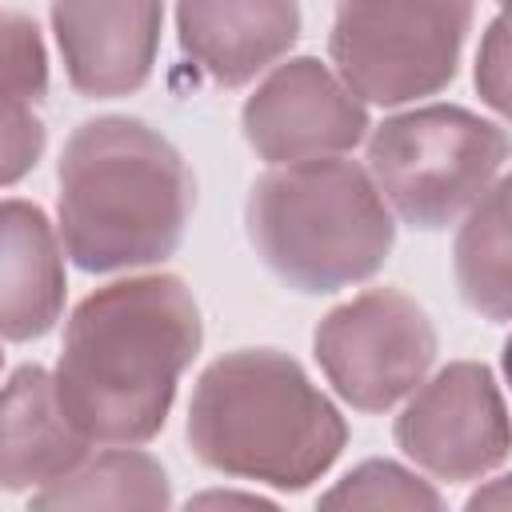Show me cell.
<instances>
[{"mask_svg": "<svg viewBox=\"0 0 512 512\" xmlns=\"http://www.w3.org/2000/svg\"><path fill=\"white\" fill-rule=\"evenodd\" d=\"M320 504L324 508H440V492L392 460H368L352 468L332 492H324Z\"/></svg>", "mask_w": 512, "mask_h": 512, "instance_id": "cell-17", "label": "cell"}, {"mask_svg": "<svg viewBox=\"0 0 512 512\" xmlns=\"http://www.w3.org/2000/svg\"><path fill=\"white\" fill-rule=\"evenodd\" d=\"M396 444L448 484L492 472L512 448V424L488 368L460 360L420 384L396 416Z\"/></svg>", "mask_w": 512, "mask_h": 512, "instance_id": "cell-8", "label": "cell"}, {"mask_svg": "<svg viewBox=\"0 0 512 512\" xmlns=\"http://www.w3.org/2000/svg\"><path fill=\"white\" fill-rule=\"evenodd\" d=\"M0 328L8 340L44 336L64 304L60 244L36 204L4 200L0 208Z\"/></svg>", "mask_w": 512, "mask_h": 512, "instance_id": "cell-13", "label": "cell"}, {"mask_svg": "<svg viewBox=\"0 0 512 512\" xmlns=\"http://www.w3.org/2000/svg\"><path fill=\"white\" fill-rule=\"evenodd\" d=\"M196 348L200 308L184 280H116L72 312L56 392L88 440L132 448L164 428Z\"/></svg>", "mask_w": 512, "mask_h": 512, "instance_id": "cell-1", "label": "cell"}, {"mask_svg": "<svg viewBox=\"0 0 512 512\" xmlns=\"http://www.w3.org/2000/svg\"><path fill=\"white\" fill-rule=\"evenodd\" d=\"M164 504H168L164 468L132 448L104 452L32 496V508H164Z\"/></svg>", "mask_w": 512, "mask_h": 512, "instance_id": "cell-16", "label": "cell"}, {"mask_svg": "<svg viewBox=\"0 0 512 512\" xmlns=\"http://www.w3.org/2000/svg\"><path fill=\"white\" fill-rule=\"evenodd\" d=\"M184 156L144 120L100 116L60 160V240L84 272L156 264L176 252L192 212Z\"/></svg>", "mask_w": 512, "mask_h": 512, "instance_id": "cell-2", "label": "cell"}, {"mask_svg": "<svg viewBox=\"0 0 512 512\" xmlns=\"http://www.w3.org/2000/svg\"><path fill=\"white\" fill-rule=\"evenodd\" d=\"M240 124L256 156L272 164H300L340 156L360 144L368 112L336 72L312 56H300L280 64L248 96Z\"/></svg>", "mask_w": 512, "mask_h": 512, "instance_id": "cell-9", "label": "cell"}, {"mask_svg": "<svg viewBox=\"0 0 512 512\" xmlns=\"http://www.w3.org/2000/svg\"><path fill=\"white\" fill-rule=\"evenodd\" d=\"M0 72H4V184H16L44 152V120L36 104L48 88L44 48L36 24L8 12L4 16V44H0Z\"/></svg>", "mask_w": 512, "mask_h": 512, "instance_id": "cell-15", "label": "cell"}, {"mask_svg": "<svg viewBox=\"0 0 512 512\" xmlns=\"http://www.w3.org/2000/svg\"><path fill=\"white\" fill-rule=\"evenodd\" d=\"M184 52L224 88L248 84L300 36L296 0H176Z\"/></svg>", "mask_w": 512, "mask_h": 512, "instance_id": "cell-11", "label": "cell"}, {"mask_svg": "<svg viewBox=\"0 0 512 512\" xmlns=\"http://www.w3.org/2000/svg\"><path fill=\"white\" fill-rule=\"evenodd\" d=\"M512 140L456 104H428L384 120L368 140V172L388 208L412 228L460 220L500 176Z\"/></svg>", "mask_w": 512, "mask_h": 512, "instance_id": "cell-5", "label": "cell"}, {"mask_svg": "<svg viewBox=\"0 0 512 512\" xmlns=\"http://www.w3.org/2000/svg\"><path fill=\"white\" fill-rule=\"evenodd\" d=\"M88 436L68 416L56 376L28 364L8 376L4 388V436H0V484L8 492L48 488L76 472L88 456Z\"/></svg>", "mask_w": 512, "mask_h": 512, "instance_id": "cell-12", "label": "cell"}, {"mask_svg": "<svg viewBox=\"0 0 512 512\" xmlns=\"http://www.w3.org/2000/svg\"><path fill=\"white\" fill-rule=\"evenodd\" d=\"M468 24L472 0H336L328 52L360 100L404 104L456 76Z\"/></svg>", "mask_w": 512, "mask_h": 512, "instance_id": "cell-6", "label": "cell"}, {"mask_svg": "<svg viewBox=\"0 0 512 512\" xmlns=\"http://www.w3.org/2000/svg\"><path fill=\"white\" fill-rule=\"evenodd\" d=\"M476 88L488 108L512 120V16L488 24L476 56Z\"/></svg>", "mask_w": 512, "mask_h": 512, "instance_id": "cell-18", "label": "cell"}, {"mask_svg": "<svg viewBox=\"0 0 512 512\" xmlns=\"http://www.w3.org/2000/svg\"><path fill=\"white\" fill-rule=\"evenodd\" d=\"M192 452L228 476L308 488L344 448V420L304 368L268 348L204 368L188 404Z\"/></svg>", "mask_w": 512, "mask_h": 512, "instance_id": "cell-3", "label": "cell"}, {"mask_svg": "<svg viewBox=\"0 0 512 512\" xmlns=\"http://www.w3.org/2000/svg\"><path fill=\"white\" fill-rule=\"evenodd\" d=\"M160 0H56L52 28L76 92L108 100L136 92L156 60Z\"/></svg>", "mask_w": 512, "mask_h": 512, "instance_id": "cell-10", "label": "cell"}, {"mask_svg": "<svg viewBox=\"0 0 512 512\" xmlns=\"http://www.w3.org/2000/svg\"><path fill=\"white\" fill-rule=\"evenodd\" d=\"M452 272L464 304L488 320H512V176L496 180L456 232Z\"/></svg>", "mask_w": 512, "mask_h": 512, "instance_id": "cell-14", "label": "cell"}, {"mask_svg": "<svg viewBox=\"0 0 512 512\" xmlns=\"http://www.w3.org/2000/svg\"><path fill=\"white\" fill-rule=\"evenodd\" d=\"M496 4H500V12H504V16H512V0H496Z\"/></svg>", "mask_w": 512, "mask_h": 512, "instance_id": "cell-22", "label": "cell"}, {"mask_svg": "<svg viewBox=\"0 0 512 512\" xmlns=\"http://www.w3.org/2000/svg\"><path fill=\"white\" fill-rule=\"evenodd\" d=\"M468 508H512V476H500L468 496Z\"/></svg>", "mask_w": 512, "mask_h": 512, "instance_id": "cell-19", "label": "cell"}, {"mask_svg": "<svg viewBox=\"0 0 512 512\" xmlns=\"http://www.w3.org/2000/svg\"><path fill=\"white\" fill-rule=\"evenodd\" d=\"M248 236L288 288L336 292L388 260L396 224L372 172L320 156L276 164L252 184Z\"/></svg>", "mask_w": 512, "mask_h": 512, "instance_id": "cell-4", "label": "cell"}, {"mask_svg": "<svg viewBox=\"0 0 512 512\" xmlns=\"http://www.w3.org/2000/svg\"><path fill=\"white\" fill-rule=\"evenodd\" d=\"M316 360L328 384L360 412H384L424 384L436 360L428 312L396 292L372 288L332 308L316 328Z\"/></svg>", "mask_w": 512, "mask_h": 512, "instance_id": "cell-7", "label": "cell"}, {"mask_svg": "<svg viewBox=\"0 0 512 512\" xmlns=\"http://www.w3.org/2000/svg\"><path fill=\"white\" fill-rule=\"evenodd\" d=\"M500 368H504V380H508V392H512V336L504 340V352H500Z\"/></svg>", "mask_w": 512, "mask_h": 512, "instance_id": "cell-21", "label": "cell"}, {"mask_svg": "<svg viewBox=\"0 0 512 512\" xmlns=\"http://www.w3.org/2000/svg\"><path fill=\"white\" fill-rule=\"evenodd\" d=\"M192 504H240V508H260V496H236V492H204Z\"/></svg>", "mask_w": 512, "mask_h": 512, "instance_id": "cell-20", "label": "cell"}]
</instances>
